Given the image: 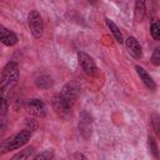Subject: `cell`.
Masks as SVG:
<instances>
[{
	"label": "cell",
	"mask_w": 160,
	"mask_h": 160,
	"mask_svg": "<svg viewBox=\"0 0 160 160\" xmlns=\"http://www.w3.org/2000/svg\"><path fill=\"white\" fill-rule=\"evenodd\" d=\"M31 138V132L28 130H21L20 132L12 135L11 138L0 142V152H8L10 150H16L24 146Z\"/></svg>",
	"instance_id": "1"
},
{
	"label": "cell",
	"mask_w": 160,
	"mask_h": 160,
	"mask_svg": "<svg viewBox=\"0 0 160 160\" xmlns=\"http://www.w3.org/2000/svg\"><path fill=\"white\" fill-rule=\"evenodd\" d=\"M19 79V68L16 62H8L5 65V68L2 69L1 72V78H0V88L2 89V91L11 89Z\"/></svg>",
	"instance_id": "2"
},
{
	"label": "cell",
	"mask_w": 160,
	"mask_h": 160,
	"mask_svg": "<svg viewBox=\"0 0 160 160\" xmlns=\"http://www.w3.org/2000/svg\"><path fill=\"white\" fill-rule=\"evenodd\" d=\"M59 95L62 99V101L71 109V106L75 104V100L79 95V85L76 82H68L62 86Z\"/></svg>",
	"instance_id": "3"
},
{
	"label": "cell",
	"mask_w": 160,
	"mask_h": 160,
	"mask_svg": "<svg viewBox=\"0 0 160 160\" xmlns=\"http://www.w3.org/2000/svg\"><path fill=\"white\" fill-rule=\"evenodd\" d=\"M28 24L30 28L31 34L39 39L42 35L44 31V22H42V18L40 15V12L38 10H31L28 15Z\"/></svg>",
	"instance_id": "4"
},
{
	"label": "cell",
	"mask_w": 160,
	"mask_h": 160,
	"mask_svg": "<svg viewBox=\"0 0 160 160\" xmlns=\"http://www.w3.org/2000/svg\"><path fill=\"white\" fill-rule=\"evenodd\" d=\"M79 131L84 139H89L92 131V116L86 111L82 110L79 116Z\"/></svg>",
	"instance_id": "5"
},
{
	"label": "cell",
	"mask_w": 160,
	"mask_h": 160,
	"mask_svg": "<svg viewBox=\"0 0 160 160\" xmlns=\"http://www.w3.org/2000/svg\"><path fill=\"white\" fill-rule=\"evenodd\" d=\"M78 61H79V65L81 66V69L88 74V75H95L96 74V64L94 61V59L88 55L86 52H82V51H79L78 52Z\"/></svg>",
	"instance_id": "6"
},
{
	"label": "cell",
	"mask_w": 160,
	"mask_h": 160,
	"mask_svg": "<svg viewBox=\"0 0 160 160\" xmlns=\"http://www.w3.org/2000/svg\"><path fill=\"white\" fill-rule=\"evenodd\" d=\"M52 106H54V110L56 111V114L61 118H68L70 115V108L62 101V99L60 98L59 94H55L52 96Z\"/></svg>",
	"instance_id": "7"
},
{
	"label": "cell",
	"mask_w": 160,
	"mask_h": 160,
	"mask_svg": "<svg viewBox=\"0 0 160 160\" xmlns=\"http://www.w3.org/2000/svg\"><path fill=\"white\" fill-rule=\"evenodd\" d=\"M26 109L34 116H40V118L45 115V110H46L44 101L40 100V99H32V100H30L26 104Z\"/></svg>",
	"instance_id": "8"
},
{
	"label": "cell",
	"mask_w": 160,
	"mask_h": 160,
	"mask_svg": "<svg viewBox=\"0 0 160 160\" xmlns=\"http://www.w3.org/2000/svg\"><path fill=\"white\" fill-rule=\"evenodd\" d=\"M0 41L6 46H12L18 42V36L14 31L0 24Z\"/></svg>",
	"instance_id": "9"
},
{
	"label": "cell",
	"mask_w": 160,
	"mask_h": 160,
	"mask_svg": "<svg viewBox=\"0 0 160 160\" xmlns=\"http://www.w3.org/2000/svg\"><path fill=\"white\" fill-rule=\"evenodd\" d=\"M125 45H126V49L135 58V59H140L142 56V51H141V46L139 44V41L132 38V36H129L126 40H125Z\"/></svg>",
	"instance_id": "10"
},
{
	"label": "cell",
	"mask_w": 160,
	"mask_h": 160,
	"mask_svg": "<svg viewBox=\"0 0 160 160\" xmlns=\"http://www.w3.org/2000/svg\"><path fill=\"white\" fill-rule=\"evenodd\" d=\"M135 69H136V72H138V75L140 76V79L142 80V82L149 88V89H151V90H154L155 88H156V85H155V81L152 80V78L146 72V70L144 69V68H141V66H139V65H136L135 66Z\"/></svg>",
	"instance_id": "11"
},
{
	"label": "cell",
	"mask_w": 160,
	"mask_h": 160,
	"mask_svg": "<svg viewBox=\"0 0 160 160\" xmlns=\"http://www.w3.org/2000/svg\"><path fill=\"white\" fill-rule=\"evenodd\" d=\"M105 21H106V25L109 26L110 31L112 32V35H114L115 40H116L119 44H122V42H124V39H122V34H121L120 29L118 28V25H116V24H115L112 20H110L109 18H106V19H105Z\"/></svg>",
	"instance_id": "12"
},
{
	"label": "cell",
	"mask_w": 160,
	"mask_h": 160,
	"mask_svg": "<svg viewBox=\"0 0 160 160\" xmlns=\"http://www.w3.org/2000/svg\"><path fill=\"white\" fill-rule=\"evenodd\" d=\"M145 16V1H135V8H134V18L136 22L142 21Z\"/></svg>",
	"instance_id": "13"
},
{
	"label": "cell",
	"mask_w": 160,
	"mask_h": 160,
	"mask_svg": "<svg viewBox=\"0 0 160 160\" xmlns=\"http://www.w3.org/2000/svg\"><path fill=\"white\" fill-rule=\"evenodd\" d=\"M35 82H36V85H38L39 88H41V89H48V88H50V86L52 85L51 76H49L48 74H41V75H39V76L36 78V80H35Z\"/></svg>",
	"instance_id": "14"
},
{
	"label": "cell",
	"mask_w": 160,
	"mask_h": 160,
	"mask_svg": "<svg viewBox=\"0 0 160 160\" xmlns=\"http://www.w3.org/2000/svg\"><path fill=\"white\" fill-rule=\"evenodd\" d=\"M34 152V148L32 146H29V148H25L22 150H20L18 154H15L10 160H28L31 154Z\"/></svg>",
	"instance_id": "15"
},
{
	"label": "cell",
	"mask_w": 160,
	"mask_h": 160,
	"mask_svg": "<svg viewBox=\"0 0 160 160\" xmlns=\"http://www.w3.org/2000/svg\"><path fill=\"white\" fill-rule=\"evenodd\" d=\"M52 158H54V150L48 149V150L41 151L39 155H36L34 160H51Z\"/></svg>",
	"instance_id": "16"
},
{
	"label": "cell",
	"mask_w": 160,
	"mask_h": 160,
	"mask_svg": "<svg viewBox=\"0 0 160 160\" xmlns=\"http://www.w3.org/2000/svg\"><path fill=\"white\" fill-rule=\"evenodd\" d=\"M150 34H151L154 40L160 39V25L158 24V21H152V24L150 26Z\"/></svg>",
	"instance_id": "17"
},
{
	"label": "cell",
	"mask_w": 160,
	"mask_h": 160,
	"mask_svg": "<svg viewBox=\"0 0 160 160\" xmlns=\"http://www.w3.org/2000/svg\"><path fill=\"white\" fill-rule=\"evenodd\" d=\"M25 126H26L25 130H28V131L31 132V131H35V130L38 129L39 124H38V121H36L34 118H29V119L25 120Z\"/></svg>",
	"instance_id": "18"
},
{
	"label": "cell",
	"mask_w": 160,
	"mask_h": 160,
	"mask_svg": "<svg viewBox=\"0 0 160 160\" xmlns=\"http://www.w3.org/2000/svg\"><path fill=\"white\" fill-rule=\"evenodd\" d=\"M148 142H149V149H150V151L152 152V155L155 156V159H158V145H156V140L154 139V136H150L149 135V138H148Z\"/></svg>",
	"instance_id": "19"
},
{
	"label": "cell",
	"mask_w": 160,
	"mask_h": 160,
	"mask_svg": "<svg viewBox=\"0 0 160 160\" xmlns=\"http://www.w3.org/2000/svg\"><path fill=\"white\" fill-rule=\"evenodd\" d=\"M150 122H151V126L154 129V131L156 132V135L160 134V128H159V116L158 114H152L150 116Z\"/></svg>",
	"instance_id": "20"
},
{
	"label": "cell",
	"mask_w": 160,
	"mask_h": 160,
	"mask_svg": "<svg viewBox=\"0 0 160 160\" xmlns=\"http://www.w3.org/2000/svg\"><path fill=\"white\" fill-rule=\"evenodd\" d=\"M151 61L155 66H159L160 65V49L156 48L152 52V56H151Z\"/></svg>",
	"instance_id": "21"
},
{
	"label": "cell",
	"mask_w": 160,
	"mask_h": 160,
	"mask_svg": "<svg viewBox=\"0 0 160 160\" xmlns=\"http://www.w3.org/2000/svg\"><path fill=\"white\" fill-rule=\"evenodd\" d=\"M74 160H86V156L81 152H75L74 154Z\"/></svg>",
	"instance_id": "22"
},
{
	"label": "cell",
	"mask_w": 160,
	"mask_h": 160,
	"mask_svg": "<svg viewBox=\"0 0 160 160\" xmlns=\"http://www.w3.org/2000/svg\"><path fill=\"white\" fill-rule=\"evenodd\" d=\"M2 99H4V91L0 88V109H1V104H2Z\"/></svg>",
	"instance_id": "23"
}]
</instances>
